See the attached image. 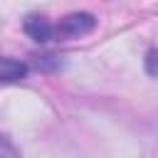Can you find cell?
<instances>
[{"instance_id":"1","label":"cell","mask_w":158,"mask_h":158,"mask_svg":"<svg viewBox=\"0 0 158 158\" xmlns=\"http://www.w3.org/2000/svg\"><path fill=\"white\" fill-rule=\"evenodd\" d=\"M91 27H94V17L86 15V12H79V15L64 17V20L54 27V35L62 37V40H69V37H79V35L89 32Z\"/></svg>"},{"instance_id":"2","label":"cell","mask_w":158,"mask_h":158,"mask_svg":"<svg viewBox=\"0 0 158 158\" xmlns=\"http://www.w3.org/2000/svg\"><path fill=\"white\" fill-rule=\"evenodd\" d=\"M25 74H27V67H25L22 62L10 59V57H0V84L20 81Z\"/></svg>"},{"instance_id":"3","label":"cell","mask_w":158,"mask_h":158,"mask_svg":"<svg viewBox=\"0 0 158 158\" xmlns=\"http://www.w3.org/2000/svg\"><path fill=\"white\" fill-rule=\"evenodd\" d=\"M25 30H27V35H32L37 42H47V40L54 35V27H52L44 17H30V20L25 22Z\"/></svg>"}]
</instances>
